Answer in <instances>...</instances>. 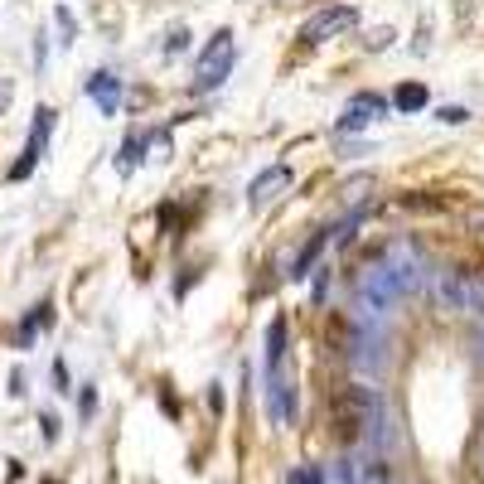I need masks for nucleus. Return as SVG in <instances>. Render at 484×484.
I'll list each match as a JSON object with an SVG mask.
<instances>
[{
  "mask_svg": "<svg viewBox=\"0 0 484 484\" xmlns=\"http://www.w3.org/2000/svg\"><path fill=\"white\" fill-rule=\"evenodd\" d=\"M383 417H387L383 397H378L373 387H363V383L339 387L335 403H329V421H335L339 441H369V436L383 427Z\"/></svg>",
  "mask_w": 484,
  "mask_h": 484,
  "instance_id": "obj_1",
  "label": "nucleus"
},
{
  "mask_svg": "<svg viewBox=\"0 0 484 484\" xmlns=\"http://www.w3.org/2000/svg\"><path fill=\"white\" fill-rule=\"evenodd\" d=\"M233 64H238V39H233V30H218L204 39V49H199V64H194V88L199 92H214L228 82Z\"/></svg>",
  "mask_w": 484,
  "mask_h": 484,
  "instance_id": "obj_2",
  "label": "nucleus"
},
{
  "mask_svg": "<svg viewBox=\"0 0 484 484\" xmlns=\"http://www.w3.org/2000/svg\"><path fill=\"white\" fill-rule=\"evenodd\" d=\"M436 301L446 310H460V315H484V271H441L436 276Z\"/></svg>",
  "mask_w": 484,
  "mask_h": 484,
  "instance_id": "obj_3",
  "label": "nucleus"
},
{
  "mask_svg": "<svg viewBox=\"0 0 484 484\" xmlns=\"http://www.w3.org/2000/svg\"><path fill=\"white\" fill-rule=\"evenodd\" d=\"M54 107H39V112H34V126H30V140H25V150H20V160L15 165H10V180H30V174H34V165H39L44 160V150H49V136H54Z\"/></svg>",
  "mask_w": 484,
  "mask_h": 484,
  "instance_id": "obj_4",
  "label": "nucleus"
},
{
  "mask_svg": "<svg viewBox=\"0 0 484 484\" xmlns=\"http://www.w3.org/2000/svg\"><path fill=\"white\" fill-rule=\"evenodd\" d=\"M378 262L387 267V276L397 281V291H403V296L421 286V271H427V262H421V252H417L412 242H393L383 257H378Z\"/></svg>",
  "mask_w": 484,
  "mask_h": 484,
  "instance_id": "obj_5",
  "label": "nucleus"
},
{
  "mask_svg": "<svg viewBox=\"0 0 484 484\" xmlns=\"http://www.w3.org/2000/svg\"><path fill=\"white\" fill-rule=\"evenodd\" d=\"M353 25H359V10L353 5H329V10H320V15L305 20L301 44H325V39H335V34H344Z\"/></svg>",
  "mask_w": 484,
  "mask_h": 484,
  "instance_id": "obj_6",
  "label": "nucleus"
},
{
  "mask_svg": "<svg viewBox=\"0 0 484 484\" xmlns=\"http://www.w3.org/2000/svg\"><path fill=\"white\" fill-rule=\"evenodd\" d=\"M339 480L344 484H393V475H387L383 455L363 451V455H349L344 465H339Z\"/></svg>",
  "mask_w": 484,
  "mask_h": 484,
  "instance_id": "obj_7",
  "label": "nucleus"
},
{
  "mask_svg": "<svg viewBox=\"0 0 484 484\" xmlns=\"http://www.w3.org/2000/svg\"><path fill=\"white\" fill-rule=\"evenodd\" d=\"M82 92H88V98L98 102V112H102V116H116V112H122V78L107 73V68H98V73L82 82Z\"/></svg>",
  "mask_w": 484,
  "mask_h": 484,
  "instance_id": "obj_8",
  "label": "nucleus"
},
{
  "mask_svg": "<svg viewBox=\"0 0 484 484\" xmlns=\"http://www.w3.org/2000/svg\"><path fill=\"white\" fill-rule=\"evenodd\" d=\"M286 189H291V170H286V165H271V170H262L252 184H247V204H252V208H267L271 199L286 194Z\"/></svg>",
  "mask_w": 484,
  "mask_h": 484,
  "instance_id": "obj_9",
  "label": "nucleus"
},
{
  "mask_svg": "<svg viewBox=\"0 0 484 484\" xmlns=\"http://www.w3.org/2000/svg\"><path fill=\"white\" fill-rule=\"evenodd\" d=\"M344 349H349V359L359 363L363 373L383 369V339H378V329H363V325H359V335H353Z\"/></svg>",
  "mask_w": 484,
  "mask_h": 484,
  "instance_id": "obj_10",
  "label": "nucleus"
},
{
  "mask_svg": "<svg viewBox=\"0 0 484 484\" xmlns=\"http://www.w3.org/2000/svg\"><path fill=\"white\" fill-rule=\"evenodd\" d=\"M54 325V301H39V305H30L25 310V320L15 325V349H30L34 339L44 335V329Z\"/></svg>",
  "mask_w": 484,
  "mask_h": 484,
  "instance_id": "obj_11",
  "label": "nucleus"
},
{
  "mask_svg": "<svg viewBox=\"0 0 484 484\" xmlns=\"http://www.w3.org/2000/svg\"><path fill=\"white\" fill-rule=\"evenodd\" d=\"M378 112H383V102L363 92V98H353L349 107H344V116H339V132H363L369 122H378Z\"/></svg>",
  "mask_w": 484,
  "mask_h": 484,
  "instance_id": "obj_12",
  "label": "nucleus"
},
{
  "mask_svg": "<svg viewBox=\"0 0 484 484\" xmlns=\"http://www.w3.org/2000/svg\"><path fill=\"white\" fill-rule=\"evenodd\" d=\"M146 146H150V136H126L122 140V150H116V174H136V165H140V156H146Z\"/></svg>",
  "mask_w": 484,
  "mask_h": 484,
  "instance_id": "obj_13",
  "label": "nucleus"
},
{
  "mask_svg": "<svg viewBox=\"0 0 484 484\" xmlns=\"http://www.w3.org/2000/svg\"><path fill=\"white\" fill-rule=\"evenodd\" d=\"M393 102H397V112H421L431 102V92L421 88V82H403V88L393 92Z\"/></svg>",
  "mask_w": 484,
  "mask_h": 484,
  "instance_id": "obj_14",
  "label": "nucleus"
},
{
  "mask_svg": "<svg viewBox=\"0 0 484 484\" xmlns=\"http://www.w3.org/2000/svg\"><path fill=\"white\" fill-rule=\"evenodd\" d=\"M325 242H329V233H315V238L305 242V252L296 257V271H291V276H310V262L320 257V247H325Z\"/></svg>",
  "mask_w": 484,
  "mask_h": 484,
  "instance_id": "obj_15",
  "label": "nucleus"
},
{
  "mask_svg": "<svg viewBox=\"0 0 484 484\" xmlns=\"http://www.w3.org/2000/svg\"><path fill=\"white\" fill-rule=\"evenodd\" d=\"M291 484H325V475H320V465H301V470H291Z\"/></svg>",
  "mask_w": 484,
  "mask_h": 484,
  "instance_id": "obj_16",
  "label": "nucleus"
},
{
  "mask_svg": "<svg viewBox=\"0 0 484 484\" xmlns=\"http://www.w3.org/2000/svg\"><path fill=\"white\" fill-rule=\"evenodd\" d=\"M78 407H82V417H92V412H98V387H82V397H78Z\"/></svg>",
  "mask_w": 484,
  "mask_h": 484,
  "instance_id": "obj_17",
  "label": "nucleus"
},
{
  "mask_svg": "<svg viewBox=\"0 0 484 484\" xmlns=\"http://www.w3.org/2000/svg\"><path fill=\"white\" fill-rule=\"evenodd\" d=\"M39 427H44V441H58V417H54V412H44V417H39Z\"/></svg>",
  "mask_w": 484,
  "mask_h": 484,
  "instance_id": "obj_18",
  "label": "nucleus"
},
{
  "mask_svg": "<svg viewBox=\"0 0 484 484\" xmlns=\"http://www.w3.org/2000/svg\"><path fill=\"white\" fill-rule=\"evenodd\" d=\"M436 116H441L446 126H460V122H465L470 112H465V107H441V112H436Z\"/></svg>",
  "mask_w": 484,
  "mask_h": 484,
  "instance_id": "obj_19",
  "label": "nucleus"
},
{
  "mask_svg": "<svg viewBox=\"0 0 484 484\" xmlns=\"http://www.w3.org/2000/svg\"><path fill=\"white\" fill-rule=\"evenodd\" d=\"M58 30H64V34H68V44H73L78 25H73V15H68V10H58Z\"/></svg>",
  "mask_w": 484,
  "mask_h": 484,
  "instance_id": "obj_20",
  "label": "nucleus"
},
{
  "mask_svg": "<svg viewBox=\"0 0 484 484\" xmlns=\"http://www.w3.org/2000/svg\"><path fill=\"white\" fill-rule=\"evenodd\" d=\"M54 383H58V393H73V387H68V369H64V359L54 363Z\"/></svg>",
  "mask_w": 484,
  "mask_h": 484,
  "instance_id": "obj_21",
  "label": "nucleus"
},
{
  "mask_svg": "<svg viewBox=\"0 0 484 484\" xmlns=\"http://www.w3.org/2000/svg\"><path fill=\"white\" fill-rule=\"evenodd\" d=\"M480 470H484V436H480Z\"/></svg>",
  "mask_w": 484,
  "mask_h": 484,
  "instance_id": "obj_22",
  "label": "nucleus"
}]
</instances>
